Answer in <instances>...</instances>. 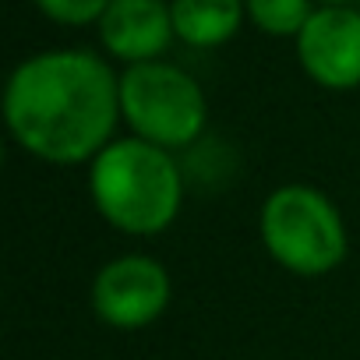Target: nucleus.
<instances>
[{
  "label": "nucleus",
  "instance_id": "nucleus-4",
  "mask_svg": "<svg viewBox=\"0 0 360 360\" xmlns=\"http://www.w3.org/2000/svg\"><path fill=\"white\" fill-rule=\"evenodd\" d=\"M120 117L134 138L173 152L202 138L209 124V103L188 71L148 60L131 64L120 75Z\"/></svg>",
  "mask_w": 360,
  "mask_h": 360
},
{
  "label": "nucleus",
  "instance_id": "nucleus-2",
  "mask_svg": "<svg viewBox=\"0 0 360 360\" xmlns=\"http://www.w3.org/2000/svg\"><path fill=\"white\" fill-rule=\"evenodd\" d=\"M96 212L127 237L166 233L184 205V176L173 155L141 138H113L89 162Z\"/></svg>",
  "mask_w": 360,
  "mask_h": 360
},
{
  "label": "nucleus",
  "instance_id": "nucleus-9",
  "mask_svg": "<svg viewBox=\"0 0 360 360\" xmlns=\"http://www.w3.org/2000/svg\"><path fill=\"white\" fill-rule=\"evenodd\" d=\"M251 22L269 36H300L311 22V0H244Z\"/></svg>",
  "mask_w": 360,
  "mask_h": 360
},
{
  "label": "nucleus",
  "instance_id": "nucleus-3",
  "mask_svg": "<svg viewBox=\"0 0 360 360\" xmlns=\"http://www.w3.org/2000/svg\"><path fill=\"white\" fill-rule=\"evenodd\" d=\"M258 233L269 258L300 279L328 276L349 251L342 212L325 191L311 184L276 188L262 205Z\"/></svg>",
  "mask_w": 360,
  "mask_h": 360
},
{
  "label": "nucleus",
  "instance_id": "nucleus-6",
  "mask_svg": "<svg viewBox=\"0 0 360 360\" xmlns=\"http://www.w3.org/2000/svg\"><path fill=\"white\" fill-rule=\"evenodd\" d=\"M297 57L311 82L321 89H356L360 85V11L353 8H318L304 32L297 36Z\"/></svg>",
  "mask_w": 360,
  "mask_h": 360
},
{
  "label": "nucleus",
  "instance_id": "nucleus-8",
  "mask_svg": "<svg viewBox=\"0 0 360 360\" xmlns=\"http://www.w3.org/2000/svg\"><path fill=\"white\" fill-rule=\"evenodd\" d=\"M173 32L188 46L212 50L237 36L240 18L248 15L244 0H173Z\"/></svg>",
  "mask_w": 360,
  "mask_h": 360
},
{
  "label": "nucleus",
  "instance_id": "nucleus-5",
  "mask_svg": "<svg viewBox=\"0 0 360 360\" xmlns=\"http://www.w3.org/2000/svg\"><path fill=\"white\" fill-rule=\"evenodd\" d=\"M173 283L162 262L148 255H120L92 279V311L110 328H145L169 307Z\"/></svg>",
  "mask_w": 360,
  "mask_h": 360
},
{
  "label": "nucleus",
  "instance_id": "nucleus-1",
  "mask_svg": "<svg viewBox=\"0 0 360 360\" xmlns=\"http://www.w3.org/2000/svg\"><path fill=\"white\" fill-rule=\"evenodd\" d=\"M11 138L53 166L92 162L120 120V78L89 50H50L22 60L4 89Z\"/></svg>",
  "mask_w": 360,
  "mask_h": 360
},
{
  "label": "nucleus",
  "instance_id": "nucleus-10",
  "mask_svg": "<svg viewBox=\"0 0 360 360\" xmlns=\"http://www.w3.org/2000/svg\"><path fill=\"white\" fill-rule=\"evenodd\" d=\"M36 4L46 18L60 25H89V22H103L113 0H36Z\"/></svg>",
  "mask_w": 360,
  "mask_h": 360
},
{
  "label": "nucleus",
  "instance_id": "nucleus-11",
  "mask_svg": "<svg viewBox=\"0 0 360 360\" xmlns=\"http://www.w3.org/2000/svg\"><path fill=\"white\" fill-rule=\"evenodd\" d=\"M321 4H325V8H328V4H335V8H346L349 0H321Z\"/></svg>",
  "mask_w": 360,
  "mask_h": 360
},
{
  "label": "nucleus",
  "instance_id": "nucleus-7",
  "mask_svg": "<svg viewBox=\"0 0 360 360\" xmlns=\"http://www.w3.org/2000/svg\"><path fill=\"white\" fill-rule=\"evenodd\" d=\"M173 36V15L162 0H113L99 22L103 46L127 64L155 60Z\"/></svg>",
  "mask_w": 360,
  "mask_h": 360
}]
</instances>
